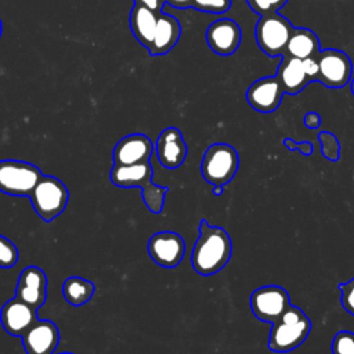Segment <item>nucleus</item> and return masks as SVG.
<instances>
[{
	"instance_id": "obj_1",
	"label": "nucleus",
	"mask_w": 354,
	"mask_h": 354,
	"mask_svg": "<svg viewBox=\"0 0 354 354\" xmlns=\"http://www.w3.org/2000/svg\"><path fill=\"white\" fill-rule=\"evenodd\" d=\"M232 243L228 232L218 225H210L205 218L199 223V236L191 252L192 268L203 277L221 271L231 259Z\"/></svg>"
},
{
	"instance_id": "obj_2",
	"label": "nucleus",
	"mask_w": 354,
	"mask_h": 354,
	"mask_svg": "<svg viewBox=\"0 0 354 354\" xmlns=\"http://www.w3.org/2000/svg\"><path fill=\"white\" fill-rule=\"evenodd\" d=\"M153 169L151 162H142L136 165H113L109 173L111 183L120 188L140 187L142 191V201L147 209L155 214L162 213L165 206V198L169 191L167 187L153 184Z\"/></svg>"
},
{
	"instance_id": "obj_3",
	"label": "nucleus",
	"mask_w": 354,
	"mask_h": 354,
	"mask_svg": "<svg viewBox=\"0 0 354 354\" xmlns=\"http://www.w3.org/2000/svg\"><path fill=\"white\" fill-rule=\"evenodd\" d=\"M310 332V318L301 308L290 304L283 314L272 322L268 348L274 353H289L303 344Z\"/></svg>"
},
{
	"instance_id": "obj_4",
	"label": "nucleus",
	"mask_w": 354,
	"mask_h": 354,
	"mask_svg": "<svg viewBox=\"0 0 354 354\" xmlns=\"http://www.w3.org/2000/svg\"><path fill=\"white\" fill-rule=\"evenodd\" d=\"M238 167L236 149L225 142H214L203 153L201 174L212 185H227L235 177Z\"/></svg>"
},
{
	"instance_id": "obj_5",
	"label": "nucleus",
	"mask_w": 354,
	"mask_h": 354,
	"mask_svg": "<svg viewBox=\"0 0 354 354\" xmlns=\"http://www.w3.org/2000/svg\"><path fill=\"white\" fill-rule=\"evenodd\" d=\"M29 198L37 216L50 223L65 210L69 201V191L59 178L43 176Z\"/></svg>"
},
{
	"instance_id": "obj_6",
	"label": "nucleus",
	"mask_w": 354,
	"mask_h": 354,
	"mask_svg": "<svg viewBox=\"0 0 354 354\" xmlns=\"http://www.w3.org/2000/svg\"><path fill=\"white\" fill-rule=\"evenodd\" d=\"M293 28L292 22L279 12L261 15L256 24V41L266 55L282 57Z\"/></svg>"
},
{
	"instance_id": "obj_7",
	"label": "nucleus",
	"mask_w": 354,
	"mask_h": 354,
	"mask_svg": "<svg viewBox=\"0 0 354 354\" xmlns=\"http://www.w3.org/2000/svg\"><path fill=\"white\" fill-rule=\"evenodd\" d=\"M43 177L41 170L28 162L0 160V191L11 196H29Z\"/></svg>"
},
{
	"instance_id": "obj_8",
	"label": "nucleus",
	"mask_w": 354,
	"mask_h": 354,
	"mask_svg": "<svg viewBox=\"0 0 354 354\" xmlns=\"http://www.w3.org/2000/svg\"><path fill=\"white\" fill-rule=\"evenodd\" d=\"M319 65L318 82L328 88H342L353 77L350 57L337 48L321 50L317 55Z\"/></svg>"
},
{
	"instance_id": "obj_9",
	"label": "nucleus",
	"mask_w": 354,
	"mask_h": 354,
	"mask_svg": "<svg viewBox=\"0 0 354 354\" xmlns=\"http://www.w3.org/2000/svg\"><path fill=\"white\" fill-rule=\"evenodd\" d=\"M290 306L289 293L277 285H266L253 290L250 296V310L263 322L277 321Z\"/></svg>"
},
{
	"instance_id": "obj_10",
	"label": "nucleus",
	"mask_w": 354,
	"mask_h": 354,
	"mask_svg": "<svg viewBox=\"0 0 354 354\" xmlns=\"http://www.w3.org/2000/svg\"><path fill=\"white\" fill-rule=\"evenodd\" d=\"M148 254L160 267H177L185 254V242L174 231H159L148 241Z\"/></svg>"
},
{
	"instance_id": "obj_11",
	"label": "nucleus",
	"mask_w": 354,
	"mask_h": 354,
	"mask_svg": "<svg viewBox=\"0 0 354 354\" xmlns=\"http://www.w3.org/2000/svg\"><path fill=\"white\" fill-rule=\"evenodd\" d=\"M283 94V87L277 75L266 76L257 79L248 87L246 100L254 111L260 113H271L281 105Z\"/></svg>"
},
{
	"instance_id": "obj_12",
	"label": "nucleus",
	"mask_w": 354,
	"mask_h": 354,
	"mask_svg": "<svg viewBox=\"0 0 354 354\" xmlns=\"http://www.w3.org/2000/svg\"><path fill=\"white\" fill-rule=\"evenodd\" d=\"M242 40L239 25L230 18H221L212 22L206 30V41L213 53L221 57L232 55Z\"/></svg>"
},
{
	"instance_id": "obj_13",
	"label": "nucleus",
	"mask_w": 354,
	"mask_h": 354,
	"mask_svg": "<svg viewBox=\"0 0 354 354\" xmlns=\"http://www.w3.org/2000/svg\"><path fill=\"white\" fill-rule=\"evenodd\" d=\"M21 339L26 354H54L59 342V330L50 319H36Z\"/></svg>"
},
{
	"instance_id": "obj_14",
	"label": "nucleus",
	"mask_w": 354,
	"mask_h": 354,
	"mask_svg": "<svg viewBox=\"0 0 354 354\" xmlns=\"http://www.w3.org/2000/svg\"><path fill=\"white\" fill-rule=\"evenodd\" d=\"M36 311L35 307L14 296L6 301L0 310L1 326L11 336H22L37 319Z\"/></svg>"
},
{
	"instance_id": "obj_15",
	"label": "nucleus",
	"mask_w": 354,
	"mask_h": 354,
	"mask_svg": "<svg viewBox=\"0 0 354 354\" xmlns=\"http://www.w3.org/2000/svg\"><path fill=\"white\" fill-rule=\"evenodd\" d=\"M15 296L39 310L47 296V277L40 267H25L15 286Z\"/></svg>"
},
{
	"instance_id": "obj_16",
	"label": "nucleus",
	"mask_w": 354,
	"mask_h": 354,
	"mask_svg": "<svg viewBox=\"0 0 354 354\" xmlns=\"http://www.w3.org/2000/svg\"><path fill=\"white\" fill-rule=\"evenodd\" d=\"M152 141L140 133L129 134L118 141L113 148L112 159L113 165H136L142 162H149L153 152Z\"/></svg>"
},
{
	"instance_id": "obj_17",
	"label": "nucleus",
	"mask_w": 354,
	"mask_h": 354,
	"mask_svg": "<svg viewBox=\"0 0 354 354\" xmlns=\"http://www.w3.org/2000/svg\"><path fill=\"white\" fill-rule=\"evenodd\" d=\"M158 160L166 169H177L187 158L188 148L181 131L177 127L165 129L155 144Z\"/></svg>"
},
{
	"instance_id": "obj_18",
	"label": "nucleus",
	"mask_w": 354,
	"mask_h": 354,
	"mask_svg": "<svg viewBox=\"0 0 354 354\" xmlns=\"http://www.w3.org/2000/svg\"><path fill=\"white\" fill-rule=\"evenodd\" d=\"M181 35V26L176 17L165 12H159L153 41L149 47L151 55H163L169 53L178 41Z\"/></svg>"
},
{
	"instance_id": "obj_19",
	"label": "nucleus",
	"mask_w": 354,
	"mask_h": 354,
	"mask_svg": "<svg viewBox=\"0 0 354 354\" xmlns=\"http://www.w3.org/2000/svg\"><path fill=\"white\" fill-rule=\"evenodd\" d=\"M277 77L279 79L285 94H299L304 87L311 83L303 69L301 59L283 54L281 64L277 69Z\"/></svg>"
},
{
	"instance_id": "obj_20",
	"label": "nucleus",
	"mask_w": 354,
	"mask_h": 354,
	"mask_svg": "<svg viewBox=\"0 0 354 354\" xmlns=\"http://www.w3.org/2000/svg\"><path fill=\"white\" fill-rule=\"evenodd\" d=\"M158 15H159V12H156L148 7H144L141 4H134V7L130 11L131 32H133L136 40L148 50L153 41L156 24H158Z\"/></svg>"
},
{
	"instance_id": "obj_21",
	"label": "nucleus",
	"mask_w": 354,
	"mask_h": 354,
	"mask_svg": "<svg viewBox=\"0 0 354 354\" xmlns=\"http://www.w3.org/2000/svg\"><path fill=\"white\" fill-rule=\"evenodd\" d=\"M319 48L318 36L308 28H293V32L289 37L285 54L304 59L308 57H317Z\"/></svg>"
},
{
	"instance_id": "obj_22",
	"label": "nucleus",
	"mask_w": 354,
	"mask_h": 354,
	"mask_svg": "<svg viewBox=\"0 0 354 354\" xmlns=\"http://www.w3.org/2000/svg\"><path fill=\"white\" fill-rule=\"evenodd\" d=\"M94 292L95 285L82 277H69L62 283V295L65 300L73 307L86 304L93 297Z\"/></svg>"
},
{
	"instance_id": "obj_23",
	"label": "nucleus",
	"mask_w": 354,
	"mask_h": 354,
	"mask_svg": "<svg viewBox=\"0 0 354 354\" xmlns=\"http://www.w3.org/2000/svg\"><path fill=\"white\" fill-rule=\"evenodd\" d=\"M321 153L330 162H337L340 158V142L337 137L330 131H321L318 134Z\"/></svg>"
},
{
	"instance_id": "obj_24",
	"label": "nucleus",
	"mask_w": 354,
	"mask_h": 354,
	"mask_svg": "<svg viewBox=\"0 0 354 354\" xmlns=\"http://www.w3.org/2000/svg\"><path fill=\"white\" fill-rule=\"evenodd\" d=\"M330 350L332 354H354V332H337L332 339Z\"/></svg>"
},
{
	"instance_id": "obj_25",
	"label": "nucleus",
	"mask_w": 354,
	"mask_h": 354,
	"mask_svg": "<svg viewBox=\"0 0 354 354\" xmlns=\"http://www.w3.org/2000/svg\"><path fill=\"white\" fill-rule=\"evenodd\" d=\"M19 257L17 246L6 236L0 235V268H11Z\"/></svg>"
},
{
	"instance_id": "obj_26",
	"label": "nucleus",
	"mask_w": 354,
	"mask_h": 354,
	"mask_svg": "<svg viewBox=\"0 0 354 354\" xmlns=\"http://www.w3.org/2000/svg\"><path fill=\"white\" fill-rule=\"evenodd\" d=\"M191 7L202 12L224 14L231 7V0H192Z\"/></svg>"
},
{
	"instance_id": "obj_27",
	"label": "nucleus",
	"mask_w": 354,
	"mask_h": 354,
	"mask_svg": "<svg viewBox=\"0 0 354 354\" xmlns=\"http://www.w3.org/2000/svg\"><path fill=\"white\" fill-rule=\"evenodd\" d=\"M246 3L252 11L261 17L278 12L288 3V0H246Z\"/></svg>"
},
{
	"instance_id": "obj_28",
	"label": "nucleus",
	"mask_w": 354,
	"mask_h": 354,
	"mask_svg": "<svg viewBox=\"0 0 354 354\" xmlns=\"http://www.w3.org/2000/svg\"><path fill=\"white\" fill-rule=\"evenodd\" d=\"M340 304L342 307L354 317V278L339 285Z\"/></svg>"
},
{
	"instance_id": "obj_29",
	"label": "nucleus",
	"mask_w": 354,
	"mask_h": 354,
	"mask_svg": "<svg viewBox=\"0 0 354 354\" xmlns=\"http://www.w3.org/2000/svg\"><path fill=\"white\" fill-rule=\"evenodd\" d=\"M283 145L289 149V151H299L301 155L304 156H310L314 151V147L310 141H295L292 138H283Z\"/></svg>"
},
{
	"instance_id": "obj_30",
	"label": "nucleus",
	"mask_w": 354,
	"mask_h": 354,
	"mask_svg": "<svg viewBox=\"0 0 354 354\" xmlns=\"http://www.w3.org/2000/svg\"><path fill=\"white\" fill-rule=\"evenodd\" d=\"M303 69L308 77L310 82H318V75H319V65H318V58L317 57H308L301 59Z\"/></svg>"
},
{
	"instance_id": "obj_31",
	"label": "nucleus",
	"mask_w": 354,
	"mask_h": 354,
	"mask_svg": "<svg viewBox=\"0 0 354 354\" xmlns=\"http://www.w3.org/2000/svg\"><path fill=\"white\" fill-rule=\"evenodd\" d=\"M303 123L307 129H318L321 124V116L317 112H307L303 118Z\"/></svg>"
},
{
	"instance_id": "obj_32",
	"label": "nucleus",
	"mask_w": 354,
	"mask_h": 354,
	"mask_svg": "<svg viewBox=\"0 0 354 354\" xmlns=\"http://www.w3.org/2000/svg\"><path fill=\"white\" fill-rule=\"evenodd\" d=\"M134 4H141V6L148 7L156 12H162L166 1L165 0H134Z\"/></svg>"
},
{
	"instance_id": "obj_33",
	"label": "nucleus",
	"mask_w": 354,
	"mask_h": 354,
	"mask_svg": "<svg viewBox=\"0 0 354 354\" xmlns=\"http://www.w3.org/2000/svg\"><path fill=\"white\" fill-rule=\"evenodd\" d=\"M166 4H170L176 8H187V7H191L192 4V0H165Z\"/></svg>"
},
{
	"instance_id": "obj_34",
	"label": "nucleus",
	"mask_w": 354,
	"mask_h": 354,
	"mask_svg": "<svg viewBox=\"0 0 354 354\" xmlns=\"http://www.w3.org/2000/svg\"><path fill=\"white\" fill-rule=\"evenodd\" d=\"M223 191H224V185H213V195H216V196H220L221 194H223Z\"/></svg>"
},
{
	"instance_id": "obj_35",
	"label": "nucleus",
	"mask_w": 354,
	"mask_h": 354,
	"mask_svg": "<svg viewBox=\"0 0 354 354\" xmlns=\"http://www.w3.org/2000/svg\"><path fill=\"white\" fill-rule=\"evenodd\" d=\"M350 90H351V93L354 95V77H351V80H350Z\"/></svg>"
},
{
	"instance_id": "obj_36",
	"label": "nucleus",
	"mask_w": 354,
	"mask_h": 354,
	"mask_svg": "<svg viewBox=\"0 0 354 354\" xmlns=\"http://www.w3.org/2000/svg\"><path fill=\"white\" fill-rule=\"evenodd\" d=\"M1 30H3V26H1V19H0V36H1Z\"/></svg>"
},
{
	"instance_id": "obj_37",
	"label": "nucleus",
	"mask_w": 354,
	"mask_h": 354,
	"mask_svg": "<svg viewBox=\"0 0 354 354\" xmlns=\"http://www.w3.org/2000/svg\"><path fill=\"white\" fill-rule=\"evenodd\" d=\"M61 354H73V353H61Z\"/></svg>"
}]
</instances>
